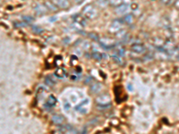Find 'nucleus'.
<instances>
[{
  "label": "nucleus",
  "mask_w": 179,
  "mask_h": 134,
  "mask_svg": "<svg viewBox=\"0 0 179 134\" xmlns=\"http://www.w3.org/2000/svg\"><path fill=\"white\" fill-rule=\"evenodd\" d=\"M82 14L88 20H93L98 16V10L94 5H87L83 8Z\"/></svg>",
  "instance_id": "f257e3e1"
},
{
  "label": "nucleus",
  "mask_w": 179,
  "mask_h": 134,
  "mask_svg": "<svg viewBox=\"0 0 179 134\" xmlns=\"http://www.w3.org/2000/svg\"><path fill=\"white\" fill-rule=\"evenodd\" d=\"M124 20L123 19H117L115 21L112 22V24H110V28H109V31L111 32H114V33H117V31H119L120 30H122V26L124 24Z\"/></svg>",
  "instance_id": "f03ea898"
},
{
  "label": "nucleus",
  "mask_w": 179,
  "mask_h": 134,
  "mask_svg": "<svg viewBox=\"0 0 179 134\" xmlns=\"http://www.w3.org/2000/svg\"><path fill=\"white\" fill-rule=\"evenodd\" d=\"M99 43L100 44V46L105 49H111L116 47V43L114 42V40L109 39V38H104V39H99Z\"/></svg>",
  "instance_id": "7ed1b4c3"
},
{
  "label": "nucleus",
  "mask_w": 179,
  "mask_h": 134,
  "mask_svg": "<svg viewBox=\"0 0 179 134\" xmlns=\"http://www.w3.org/2000/svg\"><path fill=\"white\" fill-rule=\"evenodd\" d=\"M96 102L98 103V105H108L111 104V98L108 94L105 93L96 98Z\"/></svg>",
  "instance_id": "20e7f679"
},
{
  "label": "nucleus",
  "mask_w": 179,
  "mask_h": 134,
  "mask_svg": "<svg viewBox=\"0 0 179 134\" xmlns=\"http://www.w3.org/2000/svg\"><path fill=\"white\" fill-rule=\"evenodd\" d=\"M131 50L132 52H133L135 54H143L145 52L146 48L144 47V45L141 44V43H134L132 45Z\"/></svg>",
  "instance_id": "39448f33"
},
{
  "label": "nucleus",
  "mask_w": 179,
  "mask_h": 134,
  "mask_svg": "<svg viewBox=\"0 0 179 134\" xmlns=\"http://www.w3.org/2000/svg\"><path fill=\"white\" fill-rule=\"evenodd\" d=\"M89 99H84V101L80 104V105H78V106H76L75 107V109L78 110L81 114H86L87 113V111L89 109V107H88V105H89Z\"/></svg>",
  "instance_id": "423d86ee"
},
{
  "label": "nucleus",
  "mask_w": 179,
  "mask_h": 134,
  "mask_svg": "<svg viewBox=\"0 0 179 134\" xmlns=\"http://www.w3.org/2000/svg\"><path fill=\"white\" fill-rule=\"evenodd\" d=\"M53 3L60 9H67L70 7V2L68 0H53Z\"/></svg>",
  "instance_id": "0eeeda50"
},
{
  "label": "nucleus",
  "mask_w": 179,
  "mask_h": 134,
  "mask_svg": "<svg viewBox=\"0 0 179 134\" xmlns=\"http://www.w3.org/2000/svg\"><path fill=\"white\" fill-rule=\"evenodd\" d=\"M34 10L37 14L39 15H42L45 14L46 13H48V9L46 5H42V4H37L34 6Z\"/></svg>",
  "instance_id": "6e6552de"
},
{
  "label": "nucleus",
  "mask_w": 179,
  "mask_h": 134,
  "mask_svg": "<svg viewBox=\"0 0 179 134\" xmlns=\"http://www.w3.org/2000/svg\"><path fill=\"white\" fill-rule=\"evenodd\" d=\"M128 10H129V5H128L127 3H123V4H121L119 5L116 6V9H115L116 13H117V14L125 13Z\"/></svg>",
  "instance_id": "1a4fd4ad"
},
{
  "label": "nucleus",
  "mask_w": 179,
  "mask_h": 134,
  "mask_svg": "<svg viewBox=\"0 0 179 134\" xmlns=\"http://www.w3.org/2000/svg\"><path fill=\"white\" fill-rule=\"evenodd\" d=\"M73 21H74V23H76V24H80L81 26H85L86 25V21H85V17H84L83 14H75V15H73Z\"/></svg>",
  "instance_id": "9d476101"
},
{
  "label": "nucleus",
  "mask_w": 179,
  "mask_h": 134,
  "mask_svg": "<svg viewBox=\"0 0 179 134\" xmlns=\"http://www.w3.org/2000/svg\"><path fill=\"white\" fill-rule=\"evenodd\" d=\"M57 104V98L54 95H50L49 97L47 99L46 101V104H45V107H48V108H50V107H55Z\"/></svg>",
  "instance_id": "9b49d317"
},
{
  "label": "nucleus",
  "mask_w": 179,
  "mask_h": 134,
  "mask_svg": "<svg viewBox=\"0 0 179 134\" xmlns=\"http://www.w3.org/2000/svg\"><path fill=\"white\" fill-rule=\"evenodd\" d=\"M102 89H103V86L101 83H99V82H94L93 84L91 85V90L94 94H99V92H101Z\"/></svg>",
  "instance_id": "f8f14e48"
},
{
  "label": "nucleus",
  "mask_w": 179,
  "mask_h": 134,
  "mask_svg": "<svg viewBox=\"0 0 179 134\" xmlns=\"http://www.w3.org/2000/svg\"><path fill=\"white\" fill-rule=\"evenodd\" d=\"M91 56L95 59V60H98V61H100L102 60L103 58H106L107 56L106 54H102V53H99V52H93L91 54Z\"/></svg>",
  "instance_id": "ddd939ff"
},
{
  "label": "nucleus",
  "mask_w": 179,
  "mask_h": 134,
  "mask_svg": "<svg viewBox=\"0 0 179 134\" xmlns=\"http://www.w3.org/2000/svg\"><path fill=\"white\" fill-rule=\"evenodd\" d=\"M51 119H52V122L56 124H62L64 122V117L59 114H54Z\"/></svg>",
  "instance_id": "4468645a"
},
{
  "label": "nucleus",
  "mask_w": 179,
  "mask_h": 134,
  "mask_svg": "<svg viewBox=\"0 0 179 134\" xmlns=\"http://www.w3.org/2000/svg\"><path fill=\"white\" fill-rule=\"evenodd\" d=\"M45 5H47V7H48V11H52V12H56V11H58V7L53 3V2H50V1H47L46 3H45Z\"/></svg>",
  "instance_id": "2eb2a0df"
},
{
  "label": "nucleus",
  "mask_w": 179,
  "mask_h": 134,
  "mask_svg": "<svg viewBox=\"0 0 179 134\" xmlns=\"http://www.w3.org/2000/svg\"><path fill=\"white\" fill-rule=\"evenodd\" d=\"M55 76L56 77H58V78H65V69H63V68H58L56 71H55Z\"/></svg>",
  "instance_id": "dca6fc26"
},
{
  "label": "nucleus",
  "mask_w": 179,
  "mask_h": 134,
  "mask_svg": "<svg viewBox=\"0 0 179 134\" xmlns=\"http://www.w3.org/2000/svg\"><path fill=\"white\" fill-rule=\"evenodd\" d=\"M123 20H124V23H125V24L128 25L132 24L133 23V15L131 14V13H128V14H126V15L123 18Z\"/></svg>",
  "instance_id": "f3484780"
},
{
  "label": "nucleus",
  "mask_w": 179,
  "mask_h": 134,
  "mask_svg": "<svg viewBox=\"0 0 179 134\" xmlns=\"http://www.w3.org/2000/svg\"><path fill=\"white\" fill-rule=\"evenodd\" d=\"M45 83L48 86H54L57 82H56V80L51 75H48L45 78Z\"/></svg>",
  "instance_id": "a211bd4d"
},
{
  "label": "nucleus",
  "mask_w": 179,
  "mask_h": 134,
  "mask_svg": "<svg viewBox=\"0 0 179 134\" xmlns=\"http://www.w3.org/2000/svg\"><path fill=\"white\" fill-rule=\"evenodd\" d=\"M96 3L101 8H106V7L108 6V5H109V3H108L107 0H97Z\"/></svg>",
  "instance_id": "6ab92c4d"
},
{
  "label": "nucleus",
  "mask_w": 179,
  "mask_h": 134,
  "mask_svg": "<svg viewBox=\"0 0 179 134\" xmlns=\"http://www.w3.org/2000/svg\"><path fill=\"white\" fill-rule=\"evenodd\" d=\"M107 1H108L109 5H114V6H117V5H121V4L125 3V1H124V0H107Z\"/></svg>",
  "instance_id": "aec40b11"
},
{
  "label": "nucleus",
  "mask_w": 179,
  "mask_h": 134,
  "mask_svg": "<svg viewBox=\"0 0 179 134\" xmlns=\"http://www.w3.org/2000/svg\"><path fill=\"white\" fill-rule=\"evenodd\" d=\"M23 20H24V23H26V24H31L33 21V17L29 16V15H25V16H23Z\"/></svg>",
  "instance_id": "412c9836"
},
{
  "label": "nucleus",
  "mask_w": 179,
  "mask_h": 134,
  "mask_svg": "<svg viewBox=\"0 0 179 134\" xmlns=\"http://www.w3.org/2000/svg\"><path fill=\"white\" fill-rule=\"evenodd\" d=\"M177 1V0H161V2H162L163 4L167 5H175Z\"/></svg>",
  "instance_id": "4be33fe9"
},
{
  "label": "nucleus",
  "mask_w": 179,
  "mask_h": 134,
  "mask_svg": "<svg viewBox=\"0 0 179 134\" xmlns=\"http://www.w3.org/2000/svg\"><path fill=\"white\" fill-rule=\"evenodd\" d=\"M89 37H90V38H91L92 40H95V41H99V36L96 34V33H90L89 34Z\"/></svg>",
  "instance_id": "5701e85b"
},
{
  "label": "nucleus",
  "mask_w": 179,
  "mask_h": 134,
  "mask_svg": "<svg viewBox=\"0 0 179 134\" xmlns=\"http://www.w3.org/2000/svg\"><path fill=\"white\" fill-rule=\"evenodd\" d=\"M32 31H35L36 33H39V32H41L43 30H42L40 27L34 25V26H32Z\"/></svg>",
  "instance_id": "b1692460"
},
{
  "label": "nucleus",
  "mask_w": 179,
  "mask_h": 134,
  "mask_svg": "<svg viewBox=\"0 0 179 134\" xmlns=\"http://www.w3.org/2000/svg\"><path fill=\"white\" fill-rule=\"evenodd\" d=\"M112 58H113V60L116 62V63H121V59H120V57L118 56H112Z\"/></svg>",
  "instance_id": "393cba45"
},
{
  "label": "nucleus",
  "mask_w": 179,
  "mask_h": 134,
  "mask_svg": "<svg viewBox=\"0 0 179 134\" xmlns=\"http://www.w3.org/2000/svg\"><path fill=\"white\" fill-rule=\"evenodd\" d=\"M124 53H125L124 49H119L117 51V56H124Z\"/></svg>",
  "instance_id": "a878e982"
},
{
  "label": "nucleus",
  "mask_w": 179,
  "mask_h": 134,
  "mask_svg": "<svg viewBox=\"0 0 179 134\" xmlns=\"http://www.w3.org/2000/svg\"><path fill=\"white\" fill-rule=\"evenodd\" d=\"M130 8H131L132 10H136L138 8V5L136 3H132L131 5H130Z\"/></svg>",
  "instance_id": "bb28decb"
},
{
  "label": "nucleus",
  "mask_w": 179,
  "mask_h": 134,
  "mask_svg": "<svg viewBox=\"0 0 179 134\" xmlns=\"http://www.w3.org/2000/svg\"><path fill=\"white\" fill-rule=\"evenodd\" d=\"M76 4H82L84 2V0H73Z\"/></svg>",
  "instance_id": "cd10ccee"
},
{
  "label": "nucleus",
  "mask_w": 179,
  "mask_h": 134,
  "mask_svg": "<svg viewBox=\"0 0 179 134\" xmlns=\"http://www.w3.org/2000/svg\"><path fill=\"white\" fill-rule=\"evenodd\" d=\"M177 59H178V60H179V55H178V56H177Z\"/></svg>",
  "instance_id": "c85d7f7f"
}]
</instances>
